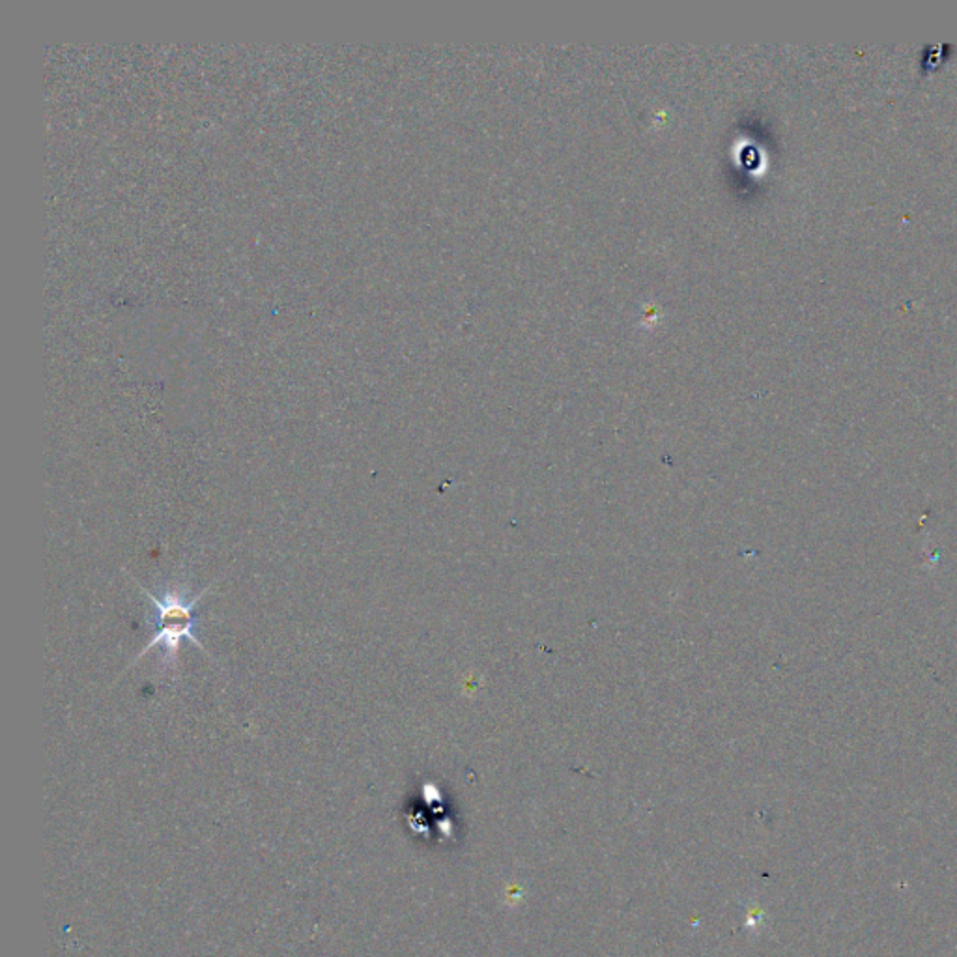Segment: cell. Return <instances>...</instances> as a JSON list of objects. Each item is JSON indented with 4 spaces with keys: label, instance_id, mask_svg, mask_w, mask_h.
Wrapping results in <instances>:
<instances>
[{
    "label": "cell",
    "instance_id": "cell-1",
    "mask_svg": "<svg viewBox=\"0 0 957 957\" xmlns=\"http://www.w3.org/2000/svg\"><path fill=\"white\" fill-rule=\"evenodd\" d=\"M131 578H133V576H131ZM133 580H136V578H133ZM137 584H139V581H137ZM139 586H141V584H139ZM210 588H212V586H208V588H206L205 591H200L199 595H189L188 591H183V589L180 588L167 589V591H163V597L158 599L156 595L150 594L147 588H142L141 586L142 594L147 595L148 599L152 600L153 606H156V611H158V621H156L158 622V629L153 632L147 647L139 652V657L128 666V670H130L131 666H136V664L139 662V660H141L150 649L158 646L163 647L165 670H177L178 651H180V644H182L183 640L191 641V644L199 647L200 651L205 652L206 657H210V652L206 651L205 646L200 644L199 638H197L193 632L195 608L199 605V600L210 591Z\"/></svg>",
    "mask_w": 957,
    "mask_h": 957
}]
</instances>
